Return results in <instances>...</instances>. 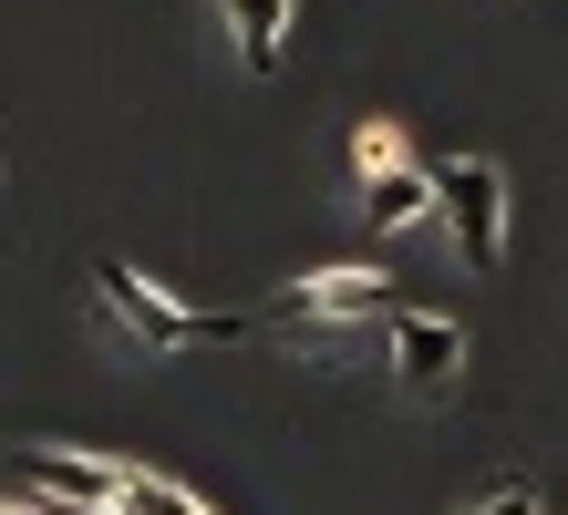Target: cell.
Here are the masks:
<instances>
[{
  "instance_id": "cell-6",
  "label": "cell",
  "mask_w": 568,
  "mask_h": 515,
  "mask_svg": "<svg viewBox=\"0 0 568 515\" xmlns=\"http://www.w3.org/2000/svg\"><path fill=\"white\" fill-rule=\"evenodd\" d=\"M217 31L239 42L248 73H280V52H290V21H300V0H207Z\"/></svg>"
},
{
  "instance_id": "cell-5",
  "label": "cell",
  "mask_w": 568,
  "mask_h": 515,
  "mask_svg": "<svg viewBox=\"0 0 568 515\" xmlns=\"http://www.w3.org/2000/svg\"><path fill=\"white\" fill-rule=\"evenodd\" d=\"M21 474H31V495L62 505V515H104V505L124 495V464H104V454H52V443H42Z\"/></svg>"
},
{
  "instance_id": "cell-10",
  "label": "cell",
  "mask_w": 568,
  "mask_h": 515,
  "mask_svg": "<svg viewBox=\"0 0 568 515\" xmlns=\"http://www.w3.org/2000/svg\"><path fill=\"white\" fill-rule=\"evenodd\" d=\"M476 515H538V495H517V485H507V495H486Z\"/></svg>"
},
{
  "instance_id": "cell-7",
  "label": "cell",
  "mask_w": 568,
  "mask_h": 515,
  "mask_svg": "<svg viewBox=\"0 0 568 515\" xmlns=\"http://www.w3.org/2000/svg\"><path fill=\"white\" fill-rule=\"evenodd\" d=\"M362 217H373L383 237H404L414 217H434V165H373V176H362Z\"/></svg>"
},
{
  "instance_id": "cell-4",
  "label": "cell",
  "mask_w": 568,
  "mask_h": 515,
  "mask_svg": "<svg viewBox=\"0 0 568 515\" xmlns=\"http://www.w3.org/2000/svg\"><path fill=\"white\" fill-rule=\"evenodd\" d=\"M393 279H383V268H321V279H300L280 309H270V320L290 330V340H311V330H352V320H383V299Z\"/></svg>"
},
{
  "instance_id": "cell-8",
  "label": "cell",
  "mask_w": 568,
  "mask_h": 515,
  "mask_svg": "<svg viewBox=\"0 0 568 515\" xmlns=\"http://www.w3.org/2000/svg\"><path fill=\"white\" fill-rule=\"evenodd\" d=\"M124 505H135V515H207L186 485H165V474H135V464H124Z\"/></svg>"
},
{
  "instance_id": "cell-12",
  "label": "cell",
  "mask_w": 568,
  "mask_h": 515,
  "mask_svg": "<svg viewBox=\"0 0 568 515\" xmlns=\"http://www.w3.org/2000/svg\"><path fill=\"white\" fill-rule=\"evenodd\" d=\"M104 515H135V505H124V495H114V505H104Z\"/></svg>"
},
{
  "instance_id": "cell-3",
  "label": "cell",
  "mask_w": 568,
  "mask_h": 515,
  "mask_svg": "<svg viewBox=\"0 0 568 515\" xmlns=\"http://www.w3.org/2000/svg\"><path fill=\"white\" fill-rule=\"evenodd\" d=\"M383 340H393V382H404L414 402H445L465 382V361H476V340H465V320H445V309H383Z\"/></svg>"
},
{
  "instance_id": "cell-1",
  "label": "cell",
  "mask_w": 568,
  "mask_h": 515,
  "mask_svg": "<svg viewBox=\"0 0 568 515\" xmlns=\"http://www.w3.org/2000/svg\"><path fill=\"white\" fill-rule=\"evenodd\" d=\"M93 299H104V320L124 340H145V351H227L248 320H227V309H186V299H165L155 279H135L124 258H93Z\"/></svg>"
},
{
  "instance_id": "cell-11",
  "label": "cell",
  "mask_w": 568,
  "mask_h": 515,
  "mask_svg": "<svg viewBox=\"0 0 568 515\" xmlns=\"http://www.w3.org/2000/svg\"><path fill=\"white\" fill-rule=\"evenodd\" d=\"M0 515H62V505H42V495H0Z\"/></svg>"
},
{
  "instance_id": "cell-2",
  "label": "cell",
  "mask_w": 568,
  "mask_h": 515,
  "mask_svg": "<svg viewBox=\"0 0 568 515\" xmlns=\"http://www.w3.org/2000/svg\"><path fill=\"white\" fill-rule=\"evenodd\" d=\"M434 217H445L455 258L476 268V279H496V268H507V165L445 155V165H434Z\"/></svg>"
},
{
  "instance_id": "cell-9",
  "label": "cell",
  "mask_w": 568,
  "mask_h": 515,
  "mask_svg": "<svg viewBox=\"0 0 568 515\" xmlns=\"http://www.w3.org/2000/svg\"><path fill=\"white\" fill-rule=\"evenodd\" d=\"M414 145H404V124H393V114H373V124H352V165H362V176H373V165H404Z\"/></svg>"
}]
</instances>
